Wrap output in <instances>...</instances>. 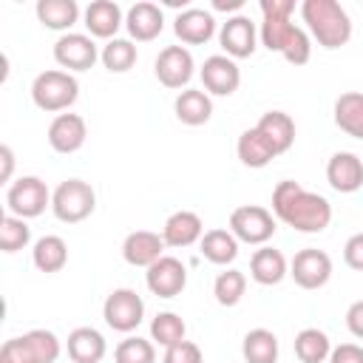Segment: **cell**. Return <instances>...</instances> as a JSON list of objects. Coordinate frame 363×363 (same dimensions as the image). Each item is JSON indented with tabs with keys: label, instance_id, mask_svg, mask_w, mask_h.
I'll use <instances>...</instances> for the list:
<instances>
[{
	"label": "cell",
	"instance_id": "16",
	"mask_svg": "<svg viewBox=\"0 0 363 363\" xmlns=\"http://www.w3.org/2000/svg\"><path fill=\"white\" fill-rule=\"evenodd\" d=\"M326 182L337 193L360 190L363 187V162L354 153H349V150L332 153V159L326 162Z\"/></svg>",
	"mask_w": 363,
	"mask_h": 363
},
{
	"label": "cell",
	"instance_id": "14",
	"mask_svg": "<svg viewBox=\"0 0 363 363\" xmlns=\"http://www.w3.org/2000/svg\"><path fill=\"white\" fill-rule=\"evenodd\" d=\"M88 139L85 119L79 113H57L48 125V145L57 153H77Z\"/></svg>",
	"mask_w": 363,
	"mask_h": 363
},
{
	"label": "cell",
	"instance_id": "31",
	"mask_svg": "<svg viewBox=\"0 0 363 363\" xmlns=\"http://www.w3.org/2000/svg\"><path fill=\"white\" fill-rule=\"evenodd\" d=\"M235 153H238L241 164H247V167H267V164L275 159L272 147L267 145V139H264L255 128H247V130L238 136Z\"/></svg>",
	"mask_w": 363,
	"mask_h": 363
},
{
	"label": "cell",
	"instance_id": "2",
	"mask_svg": "<svg viewBox=\"0 0 363 363\" xmlns=\"http://www.w3.org/2000/svg\"><path fill=\"white\" fill-rule=\"evenodd\" d=\"M301 17L312 31V37L318 40V45L329 51L343 48L352 40V20L337 0H303Z\"/></svg>",
	"mask_w": 363,
	"mask_h": 363
},
{
	"label": "cell",
	"instance_id": "8",
	"mask_svg": "<svg viewBox=\"0 0 363 363\" xmlns=\"http://www.w3.org/2000/svg\"><path fill=\"white\" fill-rule=\"evenodd\" d=\"M99 48L94 43L91 34H77V31H68L62 34L57 43H54V60L60 68H68L71 71H88L94 68V62L99 60Z\"/></svg>",
	"mask_w": 363,
	"mask_h": 363
},
{
	"label": "cell",
	"instance_id": "21",
	"mask_svg": "<svg viewBox=\"0 0 363 363\" xmlns=\"http://www.w3.org/2000/svg\"><path fill=\"white\" fill-rule=\"evenodd\" d=\"M125 17H122V9L119 3L113 0H94L88 9H85V28L91 37H99V40H113L116 31L122 28Z\"/></svg>",
	"mask_w": 363,
	"mask_h": 363
},
{
	"label": "cell",
	"instance_id": "30",
	"mask_svg": "<svg viewBox=\"0 0 363 363\" xmlns=\"http://www.w3.org/2000/svg\"><path fill=\"white\" fill-rule=\"evenodd\" d=\"M241 354H244L247 363H278V337H275V332H269L264 326L250 329L244 335Z\"/></svg>",
	"mask_w": 363,
	"mask_h": 363
},
{
	"label": "cell",
	"instance_id": "32",
	"mask_svg": "<svg viewBox=\"0 0 363 363\" xmlns=\"http://www.w3.org/2000/svg\"><path fill=\"white\" fill-rule=\"evenodd\" d=\"M102 65L111 71V74H125L136 65L139 54H136V45L133 40H125V37H113L102 45V54H99Z\"/></svg>",
	"mask_w": 363,
	"mask_h": 363
},
{
	"label": "cell",
	"instance_id": "6",
	"mask_svg": "<svg viewBox=\"0 0 363 363\" xmlns=\"http://www.w3.org/2000/svg\"><path fill=\"white\" fill-rule=\"evenodd\" d=\"M275 216L261 204H241L230 213V233L244 244L264 247L275 235Z\"/></svg>",
	"mask_w": 363,
	"mask_h": 363
},
{
	"label": "cell",
	"instance_id": "39",
	"mask_svg": "<svg viewBox=\"0 0 363 363\" xmlns=\"http://www.w3.org/2000/svg\"><path fill=\"white\" fill-rule=\"evenodd\" d=\"M162 363H204V354H201L199 343H193V340H179L176 346L164 349Z\"/></svg>",
	"mask_w": 363,
	"mask_h": 363
},
{
	"label": "cell",
	"instance_id": "44",
	"mask_svg": "<svg viewBox=\"0 0 363 363\" xmlns=\"http://www.w3.org/2000/svg\"><path fill=\"white\" fill-rule=\"evenodd\" d=\"M244 0H213V11H238Z\"/></svg>",
	"mask_w": 363,
	"mask_h": 363
},
{
	"label": "cell",
	"instance_id": "9",
	"mask_svg": "<svg viewBox=\"0 0 363 363\" xmlns=\"http://www.w3.org/2000/svg\"><path fill=\"white\" fill-rule=\"evenodd\" d=\"M218 43L230 60L252 57L258 48V28L247 14H233L218 28Z\"/></svg>",
	"mask_w": 363,
	"mask_h": 363
},
{
	"label": "cell",
	"instance_id": "13",
	"mask_svg": "<svg viewBox=\"0 0 363 363\" xmlns=\"http://www.w3.org/2000/svg\"><path fill=\"white\" fill-rule=\"evenodd\" d=\"M199 77H201L204 91L213 94V96H230V94H235L238 85H241V68H238L235 60H230L227 54H213V57H207L204 65H201V71H199Z\"/></svg>",
	"mask_w": 363,
	"mask_h": 363
},
{
	"label": "cell",
	"instance_id": "19",
	"mask_svg": "<svg viewBox=\"0 0 363 363\" xmlns=\"http://www.w3.org/2000/svg\"><path fill=\"white\" fill-rule=\"evenodd\" d=\"M255 130L267 139V145L272 147L275 156L286 153L292 145H295V122L289 113L284 111H267L258 122H255Z\"/></svg>",
	"mask_w": 363,
	"mask_h": 363
},
{
	"label": "cell",
	"instance_id": "22",
	"mask_svg": "<svg viewBox=\"0 0 363 363\" xmlns=\"http://www.w3.org/2000/svg\"><path fill=\"white\" fill-rule=\"evenodd\" d=\"M201 235H204V224L193 210H176L173 216H167L162 227V238L167 247H190L201 241Z\"/></svg>",
	"mask_w": 363,
	"mask_h": 363
},
{
	"label": "cell",
	"instance_id": "34",
	"mask_svg": "<svg viewBox=\"0 0 363 363\" xmlns=\"http://www.w3.org/2000/svg\"><path fill=\"white\" fill-rule=\"evenodd\" d=\"M184 332H187V326L176 312H159L150 320V340L164 346V349H170L179 340H184Z\"/></svg>",
	"mask_w": 363,
	"mask_h": 363
},
{
	"label": "cell",
	"instance_id": "10",
	"mask_svg": "<svg viewBox=\"0 0 363 363\" xmlns=\"http://www.w3.org/2000/svg\"><path fill=\"white\" fill-rule=\"evenodd\" d=\"M289 275L301 289H320L332 278V258L315 247L298 250L289 261Z\"/></svg>",
	"mask_w": 363,
	"mask_h": 363
},
{
	"label": "cell",
	"instance_id": "3",
	"mask_svg": "<svg viewBox=\"0 0 363 363\" xmlns=\"http://www.w3.org/2000/svg\"><path fill=\"white\" fill-rule=\"evenodd\" d=\"M79 96V82L74 74L68 71H60V68H51V71H43L34 77L31 82V99L40 111L45 113H60V111H68Z\"/></svg>",
	"mask_w": 363,
	"mask_h": 363
},
{
	"label": "cell",
	"instance_id": "33",
	"mask_svg": "<svg viewBox=\"0 0 363 363\" xmlns=\"http://www.w3.org/2000/svg\"><path fill=\"white\" fill-rule=\"evenodd\" d=\"M247 292V275L241 269H224L213 281V295L221 306H235Z\"/></svg>",
	"mask_w": 363,
	"mask_h": 363
},
{
	"label": "cell",
	"instance_id": "26",
	"mask_svg": "<svg viewBox=\"0 0 363 363\" xmlns=\"http://www.w3.org/2000/svg\"><path fill=\"white\" fill-rule=\"evenodd\" d=\"M199 247H201V255L210 264H218V267H227V264H233L238 258V238L230 230H221V227L207 230L201 235Z\"/></svg>",
	"mask_w": 363,
	"mask_h": 363
},
{
	"label": "cell",
	"instance_id": "36",
	"mask_svg": "<svg viewBox=\"0 0 363 363\" xmlns=\"http://www.w3.org/2000/svg\"><path fill=\"white\" fill-rule=\"evenodd\" d=\"M113 360L116 363H156V346L153 340L145 337H125L116 349H113Z\"/></svg>",
	"mask_w": 363,
	"mask_h": 363
},
{
	"label": "cell",
	"instance_id": "4",
	"mask_svg": "<svg viewBox=\"0 0 363 363\" xmlns=\"http://www.w3.org/2000/svg\"><path fill=\"white\" fill-rule=\"evenodd\" d=\"M51 210L62 224H79L96 210V193L82 179H65L51 193Z\"/></svg>",
	"mask_w": 363,
	"mask_h": 363
},
{
	"label": "cell",
	"instance_id": "41",
	"mask_svg": "<svg viewBox=\"0 0 363 363\" xmlns=\"http://www.w3.org/2000/svg\"><path fill=\"white\" fill-rule=\"evenodd\" d=\"M329 363H363V346L357 343H340L332 349Z\"/></svg>",
	"mask_w": 363,
	"mask_h": 363
},
{
	"label": "cell",
	"instance_id": "1",
	"mask_svg": "<svg viewBox=\"0 0 363 363\" xmlns=\"http://www.w3.org/2000/svg\"><path fill=\"white\" fill-rule=\"evenodd\" d=\"M272 213L278 221L298 233H320L332 221V204L292 179H284L272 190Z\"/></svg>",
	"mask_w": 363,
	"mask_h": 363
},
{
	"label": "cell",
	"instance_id": "24",
	"mask_svg": "<svg viewBox=\"0 0 363 363\" xmlns=\"http://www.w3.org/2000/svg\"><path fill=\"white\" fill-rule=\"evenodd\" d=\"M173 111H176V119H179L182 125L196 128V125L210 122V116H213V99H210V94H207V91L184 88V91L176 96Z\"/></svg>",
	"mask_w": 363,
	"mask_h": 363
},
{
	"label": "cell",
	"instance_id": "11",
	"mask_svg": "<svg viewBox=\"0 0 363 363\" xmlns=\"http://www.w3.org/2000/svg\"><path fill=\"white\" fill-rule=\"evenodd\" d=\"M153 71H156V79L164 88H184L196 74V62H193V54L184 45H167V48L159 51V57L153 62Z\"/></svg>",
	"mask_w": 363,
	"mask_h": 363
},
{
	"label": "cell",
	"instance_id": "17",
	"mask_svg": "<svg viewBox=\"0 0 363 363\" xmlns=\"http://www.w3.org/2000/svg\"><path fill=\"white\" fill-rule=\"evenodd\" d=\"M125 28H128L130 40H136V43H150V40H156V37L162 34V28H164V14H162V9H159L156 3H147V0L133 3V6L128 9V14H125Z\"/></svg>",
	"mask_w": 363,
	"mask_h": 363
},
{
	"label": "cell",
	"instance_id": "23",
	"mask_svg": "<svg viewBox=\"0 0 363 363\" xmlns=\"http://www.w3.org/2000/svg\"><path fill=\"white\" fill-rule=\"evenodd\" d=\"M65 349H68V357L74 363H102V357L108 352V343H105L102 332H96L94 326H77L68 335Z\"/></svg>",
	"mask_w": 363,
	"mask_h": 363
},
{
	"label": "cell",
	"instance_id": "5",
	"mask_svg": "<svg viewBox=\"0 0 363 363\" xmlns=\"http://www.w3.org/2000/svg\"><path fill=\"white\" fill-rule=\"evenodd\" d=\"M6 207L17 218H37L51 207V190L40 176H20L6 190Z\"/></svg>",
	"mask_w": 363,
	"mask_h": 363
},
{
	"label": "cell",
	"instance_id": "7",
	"mask_svg": "<svg viewBox=\"0 0 363 363\" xmlns=\"http://www.w3.org/2000/svg\"><path fill=\"white\" fill-rule=\"evenodd\" d=\"M102 318L113 332H133L145 318V301L133 289H113L102 303Z\"/></svg>",
	"mask_w": 363,
	"mask_h": 363
},
{
	"label": "cell",
	"instance_id": "29",
	"mask_svg": "<svg viewBox=\"0 0 363 363\" xmlns=\"http://www.w3.org/2000/svg\"><path fill=\"white\" fill-rule=\"evenodd\" d=\"M329 354H332V343L323 329L306 326L295 335V357L301 363H326Z\"/></svg>",
	"mask_w": 363,
	"mask_h": 363
},
{
	"label": "cell",
	"instance_id": "38",
	"mask_svg": "<svg viewBox=\"0 0 363 363\" xmlns=\"http://www.w3.org/2000/svg\"><path fill=\"white\" fill-rule=\"evenodd\" d=\"M0 363H40L37 352L31 349L28 337L20 335V337H9L3 346H0Z\"/></svg>",
	"mask_w": 363,
	"mask_h": 363
},
{
	"label": "cell",
	"instance_id": "43",
	"mask_svg": "<svg viewBox=\"0 0 363 363\" xmlns=\"http://www.w3.org/2000/svg\"><path fill=\"white\" fill-rule=\"evenodd\" d=\"M0 159H3V173H0V179L9 182V179H11V167H14V153H11L9 145L0 147Z\"/></svg>",
	"mask_w": 363,
	"mask_h": 363
},
{
	"label": "cell",
	"instance_id": "20",
	"mask_svg": "<svg viewBox=\"0 0 363 363\" xmlns=\"http://www.w3.org/2000/svg\"><path fill=\"white\" fill-rule=\"evenodd\" d=\"M250 275L261 286H275V284H281L289 275V264H286V258H284L281 250L264 244L250 258Z\"/></svg>",
	"mask_w": 363,
	"mask_h": 363
},
{
	"label": "cell",
	"instance_id": "15",
	"mask_svg": "<svg viewBox=\"0 0 363 363\" xmlns=\"http://www.w3.org/2000/svg\"><path fill=\"white\" fill-rule=\"evenodd\" d=\"M164 238L159 233H150V230H133L125 235L122 241V258L130 264V267H150L156 264L162 255H164Z\"/></svg>",
	"mask_w": 363,
	"mask_h": 363
},
{
	"label": "cell",
	"instance_id": "12",
	"mask_svg": "<svg viewBox=\"0 0 363 363\" xmlns=\"http://www.w3.org/2000/svg\"><path fill=\"white\" fill-rule=\"evenodd\" d=\"M145 284L156 298H176L187 286V267L173 255H162L156 264L147 267Z\"/></svg>",
	"mask_w": 363,
	"mask_h": 363
},
{
	"label": "cell",
	"instance_id": "40",
	"mask_svg": "<svg viewBox=\"0 0 363 363\" xmlns=\"http://www.w3.org/2000/svg\"><path fill=\"white\" fill-rule=\"evenodd\" d=\"M343 261L349 269L363 272V233L349 235V241L343 244Z\"/></svg>",
	"mask_w": 363,
	"mask_h": 363
},
{
	"label": "cell",
	"instance_id": "42",
	"mask_svg": "<svg viewBox=\"0 0 363 363\" xmlns=\"http://www.w3.org/2000/svg\"><path fill=\"white\" fill-rule=\"evenodd\" d=\"M346 329H349L357 340H363V301H354V303L346 309Z\"/></svg>",
	"mask_w": 363,
	"mask_h": 363
},
{
	"label": "cell",
	"instance_id": "37",
	"mask_svg": "<svg viewBox=\"0 0 363 363\" xmlns=\"http://www.w3.org/2000/svg\"><path fill=\"white\" fill-rule=\"evenodd\" d=\"M26 337H28L31 349L37 352L40 363H57L62 346H60V337L54 332H48V329H31V332H26Z\"/></svg>",
	"mask_w": 363,
	"mask_h": 363
},
{
	"label": "cell",
	"instance_id": "35",
	"mask_svg": "<svg viewBox=\"0 0 363 363\" xmlns=\"http://www.w3.org/2000/svg\"><path fill=\"white\" fill-rule=\"evenodd\" d=\"M28 241H31V227L26 224V218H17L11 213L0 218V250L3 252H17L28 247Z\"/></svg>",
	"mask_w": 363,
	"mask_h": 363
},
{
	"label": "cell",
	"instance_id": "25",
	"mask_svg": "<svg viewBox=\"0 0 363 363\" xmlns=\"http://www.w3.org/2000/svg\"><path fill=\"white\" fill-rule=\"evenodd\" d=\"M335 125L346 136L363 139V94L360 91H346L335 99Z\"/></svg>",
	"mask_w": 363,
	"mask_h": 363
},
{
	"label": "cell",
	"instance_id": "27",
	"mask_svg": "<svg viewBox=\"0 0 363 363\" xmlns=\"http://www.w3.org/2000/svg\"><path fill=\"white\" fill-rule=\"evenodd\" d=\"M31 261L40 272L51 275V272H60L65 264H68V244L60 238V235H43L34 241V250H31Z\"/></svg>",
	"mask_w": 363,
	"mask_h": 363
},
{
	"label": "cell",
	"instance_id": "28",
	"mask_svg": "<svg viewBox=\"0 0 363 363\" xmlns=\"http://www.w3.org/2000/svg\"><path fill=\"white\" fill-rule=\"evenodd\" d=\"M34 11H37V20L51 31H68L79 20L77 0H40Z\"/></svg>",
	"mask_w": 363,
	"mask_h": 363
},
{
	"label": "cell",
	"instance_id": "18",
	"mask_svg": "<svg viewBox=\"0 0 363 363\" xmlns=\"http://www.w3.org/2000/svg\"><path fill=\"white\" fill-rule=\"evenodd\" d=\"M173 31H176V37H179L182 43H187V45H204V43L216 34V17H213V11H207V9L190 6V9H184V11L176 14Z\"/></svg>",
	"mask_w": 363,
	"mask_h": 363
}]
</instances>
